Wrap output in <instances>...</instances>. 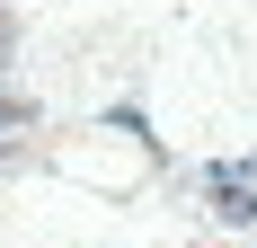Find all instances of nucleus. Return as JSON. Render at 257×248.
I'll use <instances>...</instances> for the list:
<instances>
[{"label": "nucleus", "instance_id": "1", "mask_svg": "<svg viewBox=\"0 0 257 248\" xmlns=\"http://www.w3.org/2000/svg\"><path fill=\"white\" fill-rule=\"evenodd\" d=\"M213 213H222V222H248V213H257V195H248L239 169H213Z\"/></svg>", "mask_w": 257, "mask_h": 248}, {"label": "nucleus", "instance_id": "2", "mask_svg": "<svg viewBox=\"0 0 257 248\" xmlns=\"http://www.w3.org/2000/svg\"><path fill=\"white\" fill-rule=\"evenodd\" d=\"M9 115H27V106H18V98H0V124H9Z\"/></svg>", "mask_w": 257, "mask_h": 248}]
</instances>
